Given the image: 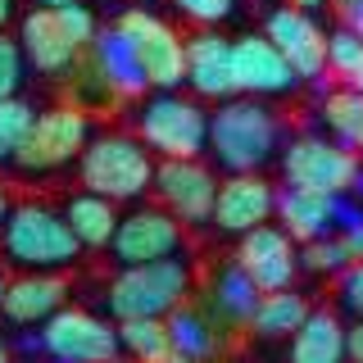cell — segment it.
<instances>
[{
    "mask_svg": "<svg viewBox=\"0 0 363 363\" xmlns=\"http://www.w3.org/2000/svg\"><path fill=\"white\" fill-rule=\"evenodd\" d=\"M264 37L286 55V64L300 73V82H318L327 73V32L313 23L309 9L277 5L264 18Z\"/></svg>",
    "mask_w": 363,
    "mask_h": 363,
    "instance_id": "13",
    "label": "cell"
},
{
    "mask_svg": "<svg viewBox=\"0 0 363 363\" xmlns=\"http://www.w3.org/2000/svg\"><path fill=\"white\" fill-rule=\"evenodd\" d=\"M336 14H340V28H350L354 37H363V0H332Z\"/></svg>",
    "mask_w": 363,
    "mask_h": 363,
    "instance_id": "37",
    "label": "cell"
},
{
    "mask_svg": "<svg viewBox=\"0 0 363 363\" xmlns=\"http://www.w3.org/2000/svg\"><path fill=\"white\" fill-rule=\"evenodd\" d=\"M277 218V186L264 182L259 173H232L218 186V204H213V227L227 236H250L255 227H268Z\"/></svg>",
    "mask_w": 363,
    "mask_h": 363,
    "instance_id": "14",
    "label": "cell"
},
{
    "mask_svg": "<svg viewBox=\"0 0 363 363\" xmlns=\"http://www.w3.org/2000/svg\"><path fill=\"white\" fill-rule=\"evenodd\" d=\"M68 281L60 272H18L9 277V291H5V313L14 327H32V323H50L60 309H68Z\"/></svg>",
    "mask_w": 363,
    "mask_h": 363,
    "instance_id": "20",
    "label": "cell"
},
{
    "mask_svg": "<svg viewBox=\"0 0 363 363\" xmlns=\"http://www.w3.org/2000/svg\"><path fill=\"white\" fill-rule=\"evenodd\" d=\"M327 73H336L340 86L363 91V37H354L350 28L327 32Z\"/></svg>",
    "mask_w": 363,
    "mask_h": 363,
    "instance_id": "28",
    "label": "cell"
},
{
    "mask_svg": "<svg viewBox=\"0 0 363 363\" xmlns=\"http://www.w3.org/2000/svg\"><path fill=\"white\" fill-rule=\"evenodd\" d=\"M350 196H327V191L281 186L277 191V223L295 236V245H313L323 236H340Z\"/></svg>",
    "mask_w": 363,
    "mask_h": 363,
    "instance_id": "16",
    "label": "cell"
},
{
    "mask_svg": "<svg viewBox=\"0 0 363 363\" xmlns=\"http://www.w3.org/2000/svg\"><path fill=\"white\" fill-rule=\"evenodd\" d=\"M55 14H60V28L68 32V41L77 45V50H91V45H96V37H100V23H96V14H91V9L82 5V0H77V5H64V9H55Z\"/></svg>",
    "mask_w": 363,
    "mask_h": 363,
    "instance_id": "33",
    "label": "cell"
},
{
    "mask_svg": "<svg viewBox=\"0 0 363 363\" xmlns=\"http://www.w3.org/2000/svg\"><path fill=\"white\" fill-rule=\"evenodd\" d=\"M32 345L55 363H123L118 327H109V318L91 309H60L37 327Z\"/></svg>",
    "mask_w": 363,
    "mask_h": 363,
    "instance_id": "6",
    "label": "cell"
},
{
    "mask_svg": "<svg viewBox=\"0 0 363 363\" xmlns=\"http://www.w3.org/2000/svg\"><path fill=\"white\" fill-rule=\"evenodd\" d=\"M9 213H14V200H9V186L0 182V227L9 223Z\"/></svg>",
    "mask_w": 363,
    "mask_h": 363,
    "instance_id": "39",
    "label": "cell"
},
{
    "mask_svg": "<svg viewBox=\"0 0 363 363\" xmlns=\"http://www.w3.org/2000/svg\"><path fill=\"white\" fill-rule=\"evenodd\" d=\"M236 82H241V96H286V91L300 86V73L286 64V55L272 45L264 32H250V37H236Z\"/></svg>",
    "mask_w": 363,
    "mask_h": 363,
    "instance_id": "18",
    "label": "cell"
},
{
    "mask_svg": "<svg viewBox=\"0 0 363 363\" xmlns=\"http://www.w3.org/2000/svg\"><path fill=\"white\" fill-rule=\"evenodd\" d=\"M318 118H323V128L332 141H340L345 150H363V91H327L323 100H318Z\"/></svg>",
    "mask_w": 363,
    "mask_h": 363,
    "instance_id": "26",
    "label": "cell"
},
{
    "mask_svg": "<svg viewBox=\"0 0 363 363\" xmlns=\"http://www.w3.org/2000/svg\"><path fill=\"white\" fill-rule=\"evenodd\" d=\"M309 313H313V304L304 300L295 286L291 291H264L255 318H250V332H255L259 340H291L304 327Z\"/></svg>",
    "mask_w": 363,
    "mask_h": 363,
    "instance_id": "25",
    "label": "cell"
},
{
    "mask_svg": "<svg viewBox=\"0 0 363 363\" xmlns=\"http://www.w3.org/2000/svg\"><path fill=\"white\" fill-rule=\"evenodd\" d=\"M186 86L200 100H236L241 82H236V41L218 37L213 28H200L186 37Z\"/></svg>",
    "mask_w": 363,
    "mask_h": 363,
    "instance_id": "15",
    "label": "cell"
},
{
    "mask_svg": "<svg viewBox=\"0 0 363 363\" xmlns=\"http://www.w3.org/2000/svg\"><path fill=\"white\" fill-rule=\"evenodd\" d=\"M64 218L73 227V236L82 241V250H109L123 213L113 209L109 196H96V191L82 186V191H73V196L64 200Z\"/></svg>",
    "mask_w": 363,
    "mask_h": 363,
    "instance_id": "24",
    "label": "cell"
},
{
    "mask_svg": "<svg viewBox=\"0 0 363 363\" xmlns=\"http://www.w3.org/2000/svg\"><path fill=\"white\" fill-rule=\"evenodd\" d=\"M0 255L18 272H64L82 259V241L73 236L64 209H50L41 200L14 204L9 223L0 227Z\"/></svg>",
    "mask_w": 363,
    "mask_h": 363,
    "instance_id": "2",
    "label": "cell"
},
{
    "mask_svg": "<svg viewBox=\"0 0 363 363\" xmlns=\"http://www.w3.org/2000/svg\"><path fill=\"white\" fill-rule=\"evenodd\" d=\"M91 113L77 109V105H50L37 113V128H32L28 145L18 150L14 168L23 173H50V168H64L73 159L86 155L91 145Z\"/></svg>",
    "mask_w": 363,
    "mask_h": 363,
    "instance_id": "9",
    "label": "cell"
},
{
    "mask_svg": "<svg viewBox=\"0 0 363 363\" xmlns=\"http://www.w3.org/2000/svg\"><path fill=\"white\" fill-rule=\"evenodd\" d=\"M18 45L28 55V68H37L45 77H73L77 64H82V50L68 41V32L60 28V14L55 9L32 5L18 23Z\"/></svg>",
    "mask_w": 363,
    "mask_h": 363,
    "instance_id": "17",
    "label": "cell"
},
{
    "mask_svg": "<svg viewBox=\"0 0 363 363\" xmlns=\"http://www.w3.org/2000/svg\"><path fill=\"white\" fill-rule=\"evenodd\" d=\"M32 128H37V109L28 105L23 96L0 100V164H14L18 150L28 145Z\"/></svg>",
    "mask_w": 363,
    "mask_h": 363,
    "instance_id": "29",
    "label": "cell"
},
{
    "mask_svg": "<svg viewBox=\"0 0 363 363\" xmlns=\"http://www.w3.org/2000/svg\"><path fill=\"white\" fill-rule=\"evenodd\" d=\"M259 300H264V291L255 286V277L236 264H223L209 272V281H204V309H209V318H218V323L227 327V332H250V318H255Z\"/></svg>",
    "mask_w": 363,
    "mask_h": 363,
    "instance_id": "19",
    "label": "cell"
},
{
    "mask_svg": "<svg viewBox=\"0 0 363 363\" xmlns=\"http://www.w3.org/2000/svg\"><path fill=\"white\" fill-rule=\"evenodd\" d=\"M300 264L309 268V272H327V277H340L350 264H359L354 259V250L345 245V236H323V241H313V245H304L300 250Z\"/></svg>",
    "mask_w": 363,
    "mask_h": 363,
    "instance_id": "30",
    "label": "cell"
},
{
    "mask_svg": "<svg viewBox=\"0 0 363 363\" xmlns=\"http://www.w3.org/2000/svg\"><path fill=\"white\" fill-rule=\"evenodd\" d=\"M118 340L123 354L132 363H186L173 350V336H168L164 318H141V323H118Z\"/></svg>",
    "mask_w": 363,
    "mask_h": 363,
    "instance_id": "27",
    "label": "cell"
},
{
    "mask_svg": "<svg viewBox=\"0 0 363 363\" xmlns=\"http://www.w3.org/2000/svg\"><path fill=\"white\" fill-rule=\"evenodd\" d=\"M232 259L255 277L259 291H291L295 277H300V268H304L300 264V245H295V236L281 223L255 227L250 236H241Z\"/></svg>",
    "mask_w": 363,
    "mask_h": 363,
    "instance_id": "12",
    "label": "cell"
},
{
    "mask_svg": "<svg viewBox=\"0 0 363 363\" xmlns=\"http://www.w3.org/2000/svg\"><path fill=\"white\" fill-rule=\"evenodd\" d=\"M0 363H14V350H9L5 340H0Z\"/></svg>",
    "mask_w": 363,
    "mask_h": 363,
    "instance_id": "44",
    "label": "cell"
},
{
    "mask_svg": "<svg viewBox=\"0 0 363 363\" xmlns=\"http://www.w3.org/2000/svg\"><path fill=\"white\" fill-rule=\"evenodd\" d=\"M281 177L286 186H304V191H327V196H350L359 177V155L345 150L332 136H291L281 150Z\"/></svg>",
    "mask_w": 363,
    "mask_h": 363,
    "instance_id": "7",
    "label": "cell"
},
{
    "mask_svg": "<svg viewBox=\"0 0 363 363\" xmlns=\"http://www.w3.org/2000/svg\"><path fill=\"white\" fill-rule=\"evenodd\" d=\"M86 60L100 68V77L113 86V96H118V100H136V96L150 91V77H145V68H141V60H136L132 41L123 37L118 23H113V28H100V37L86 50Z\"/></svg>",
    "mask_w": 363,
    "mask_h": 363,
    "instance_id": "21",
    "label": "cell"
},
{
    "mask_svg": "<svg viewBox=\"0 0 363 363\" xmlns=\"http://www.w3.org/2000/svg\"><path fill=\"white\" fill-rule=\"evenodd\" d=\"M132 132L159 159H200L209 150V113L200 109V100H186L177 91H155L136 105Z\"/></svg>",
    "mask_w": 363,
    "mask_h": 363,
    "instance_id": "5",
    "label": "cell"
},
{
    "mask_svg": "<svg viewBox=\"0 0 363 363\" xmlns=\"http://www.w3.org/2000/svg\"><path fill=\"white\" fill-rule=\"evenodd\" d=\"M286 5H295V9H323L327 0H286Z\"/></svg>",
    "mask_w": 363,
    "mask_h": 363,
    "instance_id": "41",
    "label": "cell"
},
{
    "mask_svg": "<svg viewBox=\"0 0 363 363\" xmlns=\"http://www.w3.org/2000/svg\"><path fill=\"white\" fill-rule=\"evenodd\" d=\"M345 350H350V363H363V323H350V332H345Z\"/></svg>",
    "mask_w": 363,
    "mask_h": 363,
    "instance_id": "38",
    "label": "cell"
},
{
    "mask_svg": "<svg viewBox=\"0 0 363 363\" xmlns=\"http://www.w3.org/2000/svg\"><path fill=\"white\" fill-rule=\"evenodd\" d=\"M345 332L350 327L340 323L327 304H313V313L304 318V327L286 340V363H350Z\"/></svg>",
    "mask_w": 363,
    "mask_h": 363,
    "instance_id": "23",
    "label": "cell"
},
{
    "mask_svg": "<svg viewBox=\"0 0 363 363\" xmlns=\"http://www.w3.org/2000/svg\"><path fill=\"white\" fill-rule=\"evenodd\" d=\"M109 259L118 268L159 264V259H186V232L164 204H136L118 218V232L109 241Z\"/></svg>",
    "mask_w": 363,
    "mask_h": 363,
    "instance_id": "8",
    "label": "cell"
},
{
    "mask_svg": "<svg viewBox=\"0 0 363 363\" xmlns=\"http://www.w3.org/2000/svg\"><path fill=\"white\" fill-rule=\"evenodd\" d=\"M336 304H340V313H350L354 323H363V259L350 264L336 277Z\"/></svg>",
    "mask_w": 363,
    "mask_h": 363,
    "instance_id": "34",
    "label": "cell"
},
{
    "mask_svg": "<svg viewBox=\"0 0 363 363\" xmlns=\"http://www.w3.org/2000/svg\"><path fill=\"white\" fill-rule=\"evenodd\" d=\"M109 100H118V96H113V86L100 77V68L82 55V64H77V73H73V100H68V105L96 109V105H109Z\"/></svg>",
    "mask_w": 363,
    "mask_h": 363,
    "instance_id": "31",
    "label": "cell"
},
{
    "mask_svg": "<svg viewBox=\"0 0 363 363\" xmlns=\"http://www.w3.org/2000/svg\"><path fill=\"white\" fill-rule=\"evenodd\" d=\"M340 236L354 250V259H363V200H354V196H350V213H345V223H340Z\"/></svg>",
    "mask_w": 363,
    "mask_h": 363,
    "instance_id": "36",
    "label": "cell"
},
{
    "mask_svg": "<svg viewBox=\"0 0 363 363\" xmlns=\"http://www.w3.org/2000/svg\"><path fill=\"white\" fill-rule=\"evenodd\" d=\"M168 323V336H173V350L186 363H218L227 354V327L218 318H209V309L196 300H186L173 318H164Z\"/></svg>",
    "mask_w": 363,
    "mask_h": 363,
    "instance_id": "22",
    "label": "cell"
},
{
    "mask_svg": "<svg viewBox=\"0 0 363 363\" xmlns=\"http://www.w3.org/2000/svg\"><path fill=\"white\" fill-rule=\"evenodd\" d=\"M191 268L186 259H159V264L118 268L105 286V309L113 323H141V318H173L191 300Z\"/></svg>",
    "mask_w": 363,
    "mask_h": 363,
    "instance_id": "4",
    "label": "cell"
},
{
    "mask_svg": "<svg viewBox=\"0 0 363 363\" xmlns=\"http://www.w3.org/2000/svg\"><path fill=\"white\" fill-rule=\"evenodd\" d=\"M23 77H28V55H23L18 37L0 32V100H14L23 91Z\"/></svg>",
    "mask_w": 363,
    "mask_h": 363,
    "instance_id": "32",
    "label": "cell"
},
{
    "mask_svg": "<svg viewBox=\"0 0 363 363\" xmlns=\"http://www.w3.org/2000/svg\"><path fill=\"white\" fill-rule=\"evenodd\" d=\"M281 150H286V128L264 100L236 96L209 113V155L218 159V168H227V177L259 173Z\"/></svg>",
    "mask_w": 363,
    "mask_h": 363,
    "instance_id": "1",
    "label": "cell"
},
{
    "mask_svg": "<svg viewBox=\"0 0 363 363\" xmlns=\"http://www.w3.org/2000/svg\"><path fill=\"white\" fill-rule=\"evenodd\" d=\"M5 291H9V277L0 272V309H5Z\"/></svg>",
    "mask_w": 363,
    "mask_h": 363,
    "instance_id": "45",
    "label": "cell"
},
{
    "mask_svg": "<svg viewBox=\"0 0 363 363\" xmlns=\"http://www.w3.org/2000/svg\"><path fill=\"white\" fill-rule=\"evenodd\" d=\"M350 196H354V200H363V168H359V177H354V186H350Z\"/></svg>",
    "mask_w": 363,
    "mask_h": 363,
    "instance_id": "43",
    "label": "cell"
},
{
    "mask_svg": "<svg viewBox=\"0 0 363 363\" xmlns=\"http://www.w3.org/2000/svg\"><path fill=\"white\" fill-rule=\"evenodd\" d=\"M223 182L200 164V159H159L155 173V196L182 227L213 223V204H218Z\"/></svg>",
    "mask_w": 363,
    "mask_h": 363,
    "instance_id": "11",
    "label": "cell"
},
{
    "mask_svg": "<svg viewBox=\"0 0 363 363\" xmlns=\"http://www.w3.org/2000/svg\"><path fill=\"white\" fill-rule=\"evenodd\" d=\"M173 5H177L191 23H200V28H213V23L232 18L236 0H173Z\"/></svg>",
    "mask_w": 363,
    "mask_h": 363,
    "instance_id": "35",
    "label": "cell"
},
{
    "mask_svg": "<svg viewBox=\"0 0 363 363\" xmlns=\"http://www.w3.org/2000/svg\"><path fill=\"white\" fill-rule=\"evenodd\" d=\"M41 9H64V5H77V0H37Z\"/></svg>",
    "mask_w": 363,
    "mask_h": 363,
    "instance_id": "42",
    "label": "cell"
},
{
    "mask_svg": "<svg viewBox=\"0 0 363 363\" xmlns=\"http://www.w3.org/2000/svg\"><path fill=\"white\" fill-rule=\"evenodd\" d=\"M155 150L136 132H96L86 145V155L77 159V177L86 191L109 196L113 204L141 200L145 191H155Z\"/></svg>",
    "mask_w": 363,
    "mask_h": 363,
    "instance_id": "3",
    "label": "cell"
},
{
    "mask_svg": "<svg viewBox=\"0 0 363 363\" xmlns=\"http://www.w3.org/2000/svg\"><path fill=\"white\" fill-rule=\"evenodd\" d=\"M118 28L132 41V50L155 91H177L186 82V37H177L173 23H164L150 9H128L118 18Z\"/></svg>",
    "mask_w": 363,
    "mask_h": 363,
    "instance_id": "10",
    "label": "cell"
},
{
    "mask_svg": "<svg viewBox=\"0 0 363 363\" xmlns=\"http://www.w3.org/2000/svg\"><path fill=\"white\" fill-rule=\"evenodd\" d=\"M9 14H14V0H0V32H5V23H9Z\"/></svg>",
    "mask_w": 363,
    "mask_h": 363,
    "instance_id": "40",
    "label": "cell"
}]
</instances>
